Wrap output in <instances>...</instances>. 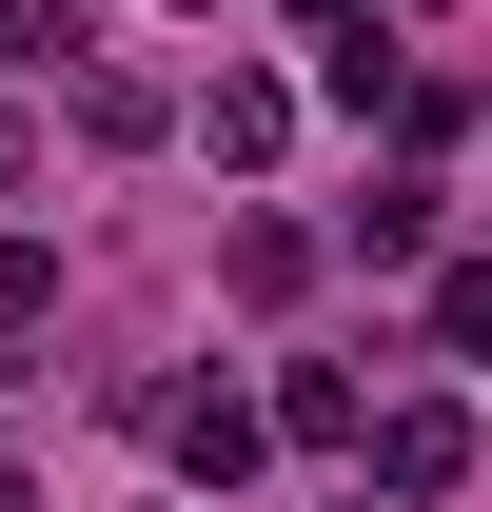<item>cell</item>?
Wrapping results in <instances>:
<instances>
[{
  "label": "cell",
  "mask_w": 492,
  "mask_h": 512,
  "mask_svg": "<svg viewBox=\"0 0 492 512\" xmlns=\"http://www.w3.org/2000/svg\"><path fill=\"white\" fill-rule=\"evenodd\" d=\"M453 473H473V414H453V394L374 414V493H453Z\"/></svg>",
  "instance_id": "1"
},
{
  "label": "cell",
  "mask_w": 492,
  "mask_h": 512,
  "mask_svg": "<svg viewBox=\"0 0 492 512\" xmlns=\"http://www.w3.org/2000/svg\"><path fill=\"white\" fill-rule=\"evenodd\" d=\"M158 434H178V473H197V493H237L276 414H256V394H158Z\"/></svg>",
  "instance_id": "2"
},
{
  "label": "cell",
  "mask_w": 492,
  "mask_h": 512,
  "mask_svg": "<svg viewBox=\"0 0 492 512\" xmlns=\"http://www.w3.org/2000/svg\"><path fill=\"white\" fill-rule=\"evenodd\" d=\"M197 138H217L237 178H276V158H296V79H217V99H197Z\"/></svg>",
  "instance_id": "3"
},
{
  "label": "cell",
  "mask_w": 492,
  "mask_h": 512,
  "mask_svg": "<svg viewBox=\"0 0 492 512\" xmlns=\"http://www.w3.org/2000/svg\"><path fill=\"white\" fill-rule=\"evenodd\" d=\"M276 434H296V453H374V414H355L335 355H296V375H276Z\"/></svg>",
  "instance_id": "4"
},
{
  "label": "cell",
  "mask_w": 492,
  "mask_h": 512,
  "mask_svg": "<svg viewBox=\"0 0 492 512\" xmlns=\"http://www.w3.org/2000/svg\"><path fill=\"white\" fill-rule=\"evenodd\" d=\"M217 276H237L256 316H276V296H296V276H315V237H296V217H237V237H217Z\"/></svg>",
  "instance_id": "5"
},
{
  "label": "cell",
  "mask_w": 492,
  "mask_h": 512,
  "mask_svg": "<svg viewBox=\"0 0 492 512\" xmlns=\"http://www.w3.org/2000/svg\"><path fill=\"white\" fill-rule=\"evenodd\" d=\"M79 60V0H0V79H60Z\"/></svg>",
  "instance_id": "6"
},
{
  "label": "cell",
  "mask_w": 492,
  "mask_h": 512,
  "mask_svg": "<svg viewBox=\"0 0 492 512\" xmlns=\"http://www.w3.org/2000/svg\"><path fill=\"white\" fill-rule=\"evenodd\" d=\"M355 256H433V178H374L355 197Z\"/></svg>",
  "instance_id": "7"
},
{
  "label": "cell",
  "mask_w": 492,
  "mask_h": 512,
  "mask_svg": "<svg viewBox=\"0 0 492 512\" xmlns=\"http://www.w3.org/2000/svg\"><path fill=\"white\" fill-rule=\"evenodd\" d=\"M40 316H60V256H40V237H0V335H40Z\"/></svg>",
  "instance_id": "8"
},
{
  "label": "cell",
  "mask_w": 492,
  "mask_h": 512,
  "mask_svg": "<svg viewBox=\"0 0 492 512\" xmlns=\"http://www.w3.org/2000/svg\"><path fill=\"white\" fill-rule=\"evenodd\" d=\"M433 335H453V355H492V256H453V276H433Z\"/></svg>",
  "instance_id": "9"
},
{
  "label": "cell",
  "mask_w": 492,
  "mask_h": 512,
  "mask_svg": "<svg viewBox=\"0 0 492 512\" xmlns=\"http://www.w3.org/2000/svg\"><path fill=\"white\" fill-rule=\"evenodd\" d=\"M296 20H315V40H355V20H374V0H296Z\"/></svg>",
  "instance_id": "10"
},
{
  "label": "cell",
  "mask_w": 492,
  "mask_h": 512,
  "mask_svg": "<svg viewBox=\"0 0 492 512\" xmlns=\"http://www.w3.org/2000/svg\"><path fill=\"white\" fill-rule=\"evenodd\" d=\"M0 197H20V119H0Z\"/></svg>",
  "instance_id": "11"
},
{
  "label": "cell",
  "mask_w": 492,
  "mask_h": 512,
  "mask_svg": "<svg viewBox=\"0 0 492 512\" xmlns=\"http://www.w3.org/2000/svg\"><path fill=\"white\" fill-rule=\"evenodd\" d=\"M178 20H217V0H178Z\"/></svg>",
  "instance_id": "12"
},
{
  "label": "cell",
  "mask_w": 492,
  "mask_h": 512,
  "mask_svg": "<svg viewBox=\"0 0 492 512\" xmlns=\"http://www.w3.org/2000/svg\"><path fill=\"white\" fill-rule=\"evenodd\" d=\"M0 493H20V473H0Z\"/></svg>",
  "instance_id": "13"
}]
</instances>
